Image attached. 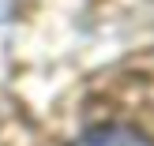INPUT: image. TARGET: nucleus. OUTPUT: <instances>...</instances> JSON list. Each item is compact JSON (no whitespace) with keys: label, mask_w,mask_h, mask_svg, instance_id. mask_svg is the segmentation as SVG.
I'll list each match as a JSON object with an SVG mask.
<instances>
[{"label":"nucleus","mask_w":154,"mask_h":146,"mask_svg":"<svg viewBox=\"0 0 154 146\" xmlns=\"http://www.w3.org/2000/svg\"><path fill=\"white\" fill-rule=\"evenodd\" d=\"M72 146H150V142L143 139L139 131L124 127V124H105V127H94V131H87L83 139H75Z\"/></svg>","instance_id":"nucleus-1"}]
</instances>
